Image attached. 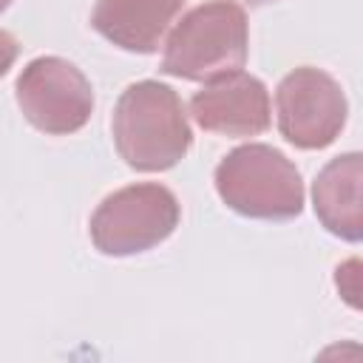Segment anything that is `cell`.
Instances as JSON below:
<instances>
[{
    "mask_svg": "<svg viewBox=\"0 0 363 363\" xmlns=\"http://www.w3.org/2000/svg\"><path fill=\"white\" fill-rule=\"evenodd\" d=\"M14 96L28 125L48 136L77 133L94 113V88L88 77L74 62L54 54L37 57L20 71Z\"/></svg>",
    "mask_w": 363,
    "mask_h": 363,
    "instance_id": "5",
    "label": "cell"
},
{
    "mask_svg": "<svg viewBox=\"0 0 363 363\" xmlns=\"http://www.w3.org/2000/svg\"><path fill=\"white\" fill-rule=\"evenodd\" d=\"M111 130L116 153L139 173L176 167L193 145L182 96L159 79H139L119 94Z\"/></svg>",
    "mask_w": 363,
    "mask_h": 363,
    "instance_id": "1",
    "label": "cell"
},
{
    "mask_svg": "<svg viewBox=\"0 0 363 363\" xmlns=\"http://www.w3.org/2000/svg\"><path fill=\"white\" fill-rule=\"evenodd\" d=\"M179 218L182 207L173 190L156 182H142L105 196L88 221V233L102 255L128 258L167 241L179 227Z\"/></svg>",
    "mask_w": 363,
    "mask_h": 363,
    "instance_id": "4",
    "label": "cell"
},
{
    "mask_svg": "<svg viewBox=\"0 0 363 363\" xmlns=\"http://www.w3.org/2000/svg\"><path fill=\"white\" fill-rule=\"evenodd\" d=\"M218 199L244 218L289 221L303 210V179L272 145L250 142L230 150L213 173Z\"/></svg>",
    "mask_w": 363,
    "mask_h": 363,
    "instance_id": "2",
    "label": "cell"
},
{
    "mask_svg": "<svg viewBox=\"0 0 363 363\" xmlns=\"http://www.w3.org/2000/svg\"><path fill=\"white\" fill-rule=\"evenodd\" d=\"M184 0H96L91 26L108 43L130 54H153Z\"/></svg>",
    "mask_w": 363,
    "mask_h": 363,
    "instance_id": "8",
    "label": "cell"
},
{
    "mask_svg": "<svg viewBox=\"0 0 363 363\" xmlns=\"http://www.w3.org/2000/svg\"><path fill=\"white\" fill-rule=\"evenodd\" d=\"M278 130L298 150H323L346 128L349 102L340 82L312 65L289 71L275 91Z\"/></svg>",
    "mask_w": 363,
    "mask_h": 363,
    "instance_id": "6",
    "label": "cell"
},
{
    "mask_svg": "<svg viewBox=\"0 0 363 363\" xmlns=\"http://www.w3.org/2000/svg\"><path fill=\"white\" fill-rule=\"evenodd\" d=\"M9 6H11V0H0V14H3V11L9 9Z\"/></svg>",
    "mask_w": 363,
    "mask_h": 363,
    "instance_id": "13",
    "label": "cell"
},
{
    "mask_svg": "<svg viewBox=\"0 0 363 363\" xmlns=\"http://www.w3.org/2000/svg\"><path fill=\"white\" fill-rule=\"evenodd\" d=\"M17 54H20L17 40H14L9 31H3V28H0V77H6V74H9V68H11V65H14V60H17Z\"/></svg>",
    "mask_w": 363,
    "mask_h": 363,
    "instance_id": "11",
    "label": "cell"
},
{
    "mask_svg": "<svg viewBox=\"0 0 363 363\" xmlns=\"http://www.w3.org/2000/svg\"><path fill=\"white\" fill-rule=\"evenodd\" d=\"M360 179H363V156L357 150H349L326 162L312 184V207L318 221L332 235L352 244L363 238Z\"/></svg>",
    "mask_w": 363,
    "mask_h": 363,
    "instance_id": "9",
    "label": "cell"
},
{
    "mask_svg": "<svg viewBox=\"0 0 363 363\" xmlns=\"http://www.w3.org/2000/svg\"><path fill=\"white\" fill-rule=\"evenodd\" d=\"M247 6H269V3H278V0H244Z\"/></svg>",
    "mask_w": 363,
    "mask_h": 363,
    "instance_id": "12",
    "label": "cell"
},
{
    "mask_svg": "<svg viewBox=\"0 0 363 363\" xmlns=\"http://www.w3.org/2000/svg\"><path fill=\"white\" fill-rule=\"evenodd\" d=\"M190 116L210 133L258 136L269 128V91L258 77L238 68L207 79L190 99Z\"/></svg>",
    "mask_w": 363,
    "mask_h": 363,
    "instance_id": "7",
    "label": "cell"
},
{
    "mask_svg": "<svg viewBox=\"0 0 363 363\" xmlns=\"http://www.w3.org/2000/svg\"><path fill=\"white\" fill-rule=\"evenodd\" d=\"M357 267H360L357 258H352V261H346L343 267H337V275H335L340 295H343L352 306H357Z\"/></svg>",
    "mask_w": 363,
    "mask_h": 363,
    "instance_id": "10",
    "label": "cell"
},
{
    "mask_svg": "<svg viewBox=\"0 0 363 363\" xmlns=\"http://www.w3.org/2000/svg\"><path fill=\"white\" fill-rule=\"evenodd\" d=\"M250 26L233 0H210L190 9L173 28L162 57V74L190 82H207L238 71L247 62Z\"/></svg>",
    "mask_w": 363,
    "mask_h": 363,
    "instance_id": "3",
    "label": "cell"
}]
</instances>
